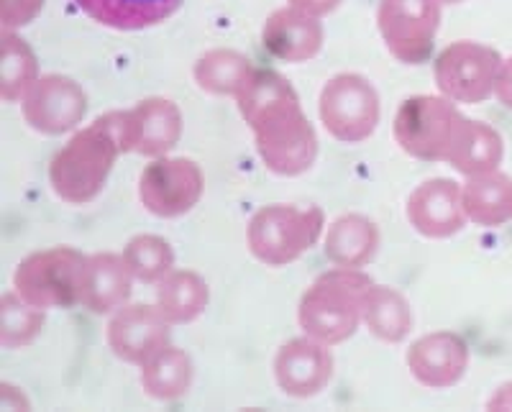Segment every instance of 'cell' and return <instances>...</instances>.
Here are the masks:
<instances>
[{
    "label": "cell",
    "mask_w": 512,
    "mask_h": 412,
    "mask_svg": "<svg viewBox=\"0 0 512 412\" xmlns=\"http://www.w3.org/2000/svg\"><path fill=\"white\" fill-rule=\"evenodd\" d=\"M121 154H126L123 111L95 118L54 154L49 164V185L54 195L70 205L93 203Z\"/></svg>",
    "instance_id": "cell-1"
},
{
    "label": "cell",
    "mask_w": 512,
    "mask_h": 412,
    "mask_svg": "<svg viewBox=\"0 0 512 412\" xmlns=\"http://www.w3.org/2000/svg\"><path fill=\"white\" fill-rule=\"evenodd\" d=\"M374 285L364 269L333 267L320 274L300 297L297 320L305 336L326 346L349 341L361 325V300Z\"/></svg>",
    "instance_id": "cell-2"
},
{
    "label": "cell",
    "mask_w": 512,
    "mask_h": 412,
    "mask_svg": "<svg viewBox=\"0 0 512 412\" xmlns=\"http://www.w3.org/2000/svg\"><path fill=\"white\" fill-rule=\"evenodd\" d=\"M244 121L249 123L259 159L269 172L280 177H300L315 164L318 134L303 113L297 95L274 100Z\"/></svg>",
    "instance_id": "cell-3"
},
{
    "label": "cell",
    "mask_w": 512,
    "mask_h": 412,
    "mask_svg": "<svg viewBox=\"0 0 512 412\" xmlns=\"http://www.w3.org/2000/svg\"><path fill=\"white\" fill-rule=\"evenodd\" d=\"M326 231V213L318 205L274 203L251 215L246 228V244L256 262L267 267H287L308 254Z\"/></svg>",
    "instance_id": "cell-4"
},
{
    "label": "cell",
    "mask_w": 512,
    "mask_h": 412,
    "mask_svg": "<svg viewBox=\"0 0 512 412\" xmlns=\"http://www.w3.org/2000/svg\"><path fill=\"white\" fill-rule=\"evenodd\" d=\"M464 123L466 116L454 100L443 95H413L397 108L392 134L408 157L446 164Z\"/></svg>",
    "instance_id": "cell-5"
},
{
    "label": "cell",
    "mask_w": 512,
    "mask_h": 412,
    "mask_svg": "<svg viewBox=\"0 0 512 412\" xmlns=\"http://www.w3.org/2000/svg\"><path fill=\"white\" fill-rule=\"evenodd\" d=\"M88 256L72 246L34 251L13 272V290L41 310L80 305L82 272Z\"/></svg>",
    "instance_id": "cell-6"
},
{
    "label": "cell",
    "mask_w": 512,
    "mask_h": 412,
    "mask_svg": "<svg viewBox=\"0 0 512 412\" xmlns=\"http://www.w3.org/2000/svg\"><path fill=\"white\" fill-rule=\"evenodd\" d=\"M318 113L333 139L341 144H361L377 131L382 105L377 88L367 77L341 72L320 90Z\"/></svg>",
    "instance_id": "cell-7"
},
{
    "label": "cell",
    "mask_w": 512,
    "mask_h": 412,
    "mask_svg": "<svg viewBox=\"0 0 512 412\" xmlns=\"http://www.w3.org/2000/svg\"><path fill=\"white\" fill-rule=\"evenodd\" d=\"M502 54L479 41H454L433 62V77L443 98L464 105H479L495 95Z\"/></svg>",
    "instance_id": "cell-8"
},
{
    "label": "cell",
    "mask_w": 512,
    "mask_h": 412,
    "mask_svg": "<svg viewBox=\"0 0 512 412\" xmlns=\"http://www.w3.org/2000/svg\"><path fill=\"white\" fill-rule=\"evenodd\" d=\"M441 6V0H379V34L397 62H428L441 29Z\"/></svg>",
    "instance_id": "cell-9"
},
{
    "label": "cell",
    "mask_w": 512,
    "mask_h": 412,
    "mask_svg": "<svg viewBox=\"0 0 512 412\" xmlns=\"http://www.w3.org/2000/svg\"><path fill=\"white\" fill-rule=\"evenodd\" d=\"M205 175L195 159L159 157L139 177V200L157 218H180L200 203Z\"/></svg>",
    "instance_id": "cell-10"
},
{
    "label": "cell",
    "mask_w": 512,
    "mask_h": 412,
    "mask_svg": "<svg viewBox=\"0 0 512 412\" xmlns=\"http://www.w3.org/2000/svg\"><path fill=\"white\" fill-rule=\"evenodd\" d=\"M24 118L44 136L70 134L88 116V93L67 75H41L24 100Z\"/></svg>",
    "instance_id": "cell-11"
},
{
    "label": "cell",
    "mask_w": 512,
    "mask_h": 412,
    "mask_svg": "<svg viewBox=\"0 0 512 412\" xmlns=\"http://www.w3.org/2000/svg\"><path fill=\"white\" fill-rule=\"evenodd\" d=\"M172 336V323L157 305L126 302L113 313L105 341L108 349L126 364H146L159 349H164Z\"/></svg>",
    "instance_id": "cell-12"
},
{
    "label": "cell",
    "mask_w": 512,
    "mask_h": 412,
    "mask_svg": "<svg viewBox=\"0 0 512 412\" xmlns=\"http://www.w3.org/2000/svg\"><path fill=\"white\" fill-rule=\"evenodd\" d=\"M123 139L126 154L134 151L141 157H167L182 139V111L175 100L146 98L134 108L123 111Z\"/></svg>",
    "instance_id": "cell-13"
},
{
    "label": "cell",
    "mask_w": 512,
    "mask_h": 412,
    "mask_svg": "<svg viewBox=\"0 0 512 412\" xmlns=\"http://www.w3.org/2000/svg\"><path fill=\"white\" fill-rule=\"evenodd\" d=\"M333 377L331 346L310 336L290 338L274 356V379L285 395L308 400L320 395Z\"/></svg>",
    "instance_id": "cell-14"
},
{
    "label": "cell",
    "mask_w": 512,
    "mask_h": 412,
    "mask_svg": "<svg viewBox=\"0 0 512 412\" xmlns=\"http://www.w3.org/2000/svg\"><path fill=\"white\" fill-rule=\"evenodd\" d=\"M405 215L420 236L433 238V241L456 236L466 223L461 185L448 177H433V180L420 182L410 192Z\"/></svg>",
    "instance_id": "cell-15"
},
{
    "label": "cell",
    "mask_w": 512,
    "mask_h": 412,
    "mask_svg": "<svg viewBox=\"0 0 512 412\" xmlns=\"http://www.w3.org/2000/svg\"><path fill=\"white\" fill-rule=\"evenodd\" d=\"M415 382L428 389H448L464 379L469 369V346L459 333L433 331L410 343L405 354Z\"/></svg>",
    "instance_id": "cell-16"
},
{
    "label": "cell",
    "mask_w": 512,
    "mask_h": 412,
    "mask_svg": "<svg viewBox=\"0 0 512 412\" xmlns=\"http://www.w3.org/2000/svg\"><path fill=\"white\" fill-rule=\"evenodd\" d=\"M326 41V31L318 16L300 8H277L262 26V44L274 59L287 64H303L318 57Z\"/></svg>",
    "instance_id": "cell-17"
},
{
    "label": "cell",
    "mask_w": 512,
    "mask_h": 412,
    "mask_svg": "<svg viewBox=\"0 0 512 412\" xmlns=\"http://www.w3.org/2000/svg\"><path fill=\"white\" fill-rule=\"evenodd\" d=\"M134 279L123 254H113V251L90 254L82 272L80 305L95 315L116 313L131 297Z\"/></svg>",
    "instance_id": "cell-18"
},
{
    "label": "cell",
    "mask_w": 512,
    "mask_h": 412,
    "mask_svg": "<svg viewBox=\"0 0 512 412\" xmlns=\"http://www.w3.org/2000/svg\"><path fill=\"white\" fill-rule=\"evenodd\" d=\"M379 251V228L361 213H346L328 226L323 254L333 267L364 269Z\"/></svg>",
    "instance_id": "cell-19"
},
{
    "label": "cell",
    "mask_w": 512,
    "mask_h": 412,
    "mask_svg": "<svg viewBox=\"0 0 512 412\" xmlns=\"http://www.w3.org/2000/svg\"><path fill=\"white\" fill-rule=\"evenodd\" d=\"M95 24L116 31H141L164 24L180 11L182 0H75Z\"/></svg>",
    "instance_id": "cell-20"
},
{
    "label": "cell",
    "mask_w": 512,
    "mask_h": 412,
    "mask_svg": "<svg viewBox=\"0 0 512 412\" xmlns=\"http://www.w3.org/2000/svg\"><path fill=\"white\" fill-rule=\"evenodd\" d=\"M466 221L482 228H497L512 221V177L495 169L484 175L466 177L461 185Z\"/></svg>",
    "instance_id": "cell-21"
},
{
    "label": "cell",
    "mask_w": 512,
    "mask_h": 412,
    "mask_svg": "<svg viewBox=\"0 0 512 412\" xmlns=\"http://www.w3.org/2000/svg\"><path fill=\"white\" fill-rule=\"evenodd\" d=\"M413 308L392 287L372 285L361 300V323L384 343H402L413 331Z\"/></svg>",
    "instance_id": "cell-22"
},
{
    "label": "cell",
    "mask_w": 512,
    "mask_h": 412,
    "mask_svg": "<svg viewBox=\"0 0 512 412\" xmlns=\"http://www.w3.org/2000/svg\"><path fill=\"white\" fill-rule=\"evenodd\" d=\"M502 157H505V141L500 131L484 121L466 118L446 164H451L464 177H474L500 169Z\"/></svg>",
    "instance_id": "cell-23"
},
{
    "label": "cell",
    "mask_w": 512,
    "mask_h": 412,
    "mask_svg": "<svg viewBox=\"0 0 512 412\" xmlns=\"http://www.w3.org/2000/svg\"><path fill=\"white\" fill-rule=\"evenodd\" d=\"M210 302L208 282L192 269H172L157 282V308L172 325L198 320Z\"/></svg>",
    "instance_id": "cell-24"
},
{
    "label": "cell",
    "mask_w": 512,
    "mask_h": 412,
    "mask_svg": "<svg viewBox=\"0 0 512 412\" xmlns=\"http://www.w3.org/2000/svg\"><path fill=\"white\" fill-rule=\"evenodd\" d=\"M195 366L187 351L167 343L152 359L141 364V387L159 402H175L185 397L192 387Z\"/></svg>",
    "instance_id": "cell-25"
},
{
    "label": "cell",
    "mask_w": 512,
    "mask_h": 412,
    "mask_svg": "<svg viewBox=\"0 0 512 412\" xmlns=\"http://www.w3.org/2000/svg\"><path fill=\"white\" fill-rule=\"evenodd\" d=\"M254 70V62L236 49H210L195 62L192 77L203 93L218 95V98H226V95L236 98Z\"/></svg>",
    "instance_id": "cell-26"
},
{
    "label": "cell",
    "mask_w": 512,
    "mask_h": 412,
    "mask_svg": "<svg viewBox=\"0 0 512 412\" xmlns=\"http://www.w3.org/2000/svg\"><path fill=\"white\" fill-rule=\"evenodd\" d=\"M39 77L34 49L16 31H3L0 36V98L6 103L24 100Z\"/></svg>",
    "instance_id": "cell-27"
},
{
    "label": "cell",
    "mask_w": 512,
    "mask_h": 412,
    "mask_svg": "<svg viewBox=\"0 0 512 412\" xmlns=\"http://www.w3.org/2000/svg\"><path fill=\"white\" fill-rule=\"evenodd\" d=\"M47 310L36 308L18 295L16 290L0 297V346L3 349H24L31 346L44 331Z\"/></svg>",
    "instance_id": "cell-28"
},
{
    "label": "cell",
    "mask_w": 512,
    "mask_h": 412,
    "mask_svg": "<svg viewBox=\"0 0 512 412\" xmlns=\"http://www.w3.org/2000/svg\"><path fill=\"white\" fill-rule=\"evenodd\" d=\"M123 259L128 269L144 285H157L175 269V249L167 238L154 233H139L123 246Z\"/></svg>",
    "instance_id": "cell-29"
},
{
    "label": "cell",
    "mask_w": 512,
    "mask_h": 412,
    "mask_svg": "<svg viewBox=\"0 0 512 412\" xmlns=\"http://www.w3.org/2000/svg\"><path fill=\"white\" fill-rule=\"evenodd\" d=\"M44 8V0H0L3 31H18L29 26Z\"/></svg>",
    "instance_id": "cell-30"
},
{
    "label": "cell",
    "mask_w": 512,
    "mask_h": 412,
    "mask_svg": "<svg viewBox=\"0 0 512 412\" xmlns=\"http://www.w3.org/2000/svg\"><path fill=\"white\" fill-rule=\"evenodd\" d=\"M495 98L505 105L507 111H512V57L502 59L500 75L495 82Z\"/></svg>",
    "instance_id": "cell-31"
},
{
    "label": "cell",
    "mask_w": 512,
    "mask_h": 412,
    "mask_svg": "<svg viewBox=\"0 0 512 412\" xmlns=\"http://www.w3.org/2000/svg\"><path fill=\"white\" fill-rule=\"evenodd\" d=\"M344 0H290L292 8H300V11L310 13V16H328V13L336 11Z\"/></svg>",
    "instance_id": "cell-32"
},
{
    "label": "cell",
    "mask_w": 512,
    "mask_h": 412,
    "mask_svg": "<svg viewBox=\"0 0 512 412\" xmlns=\"http://www.w3.org/2000/svg\"><path fill=\"white\" fill-rule=\"evenodd\" d=\"M489 410H512V382L500 384L495 389V395L487 400Z\"/></svg>",
    "instance_id": "cell-33"
},
{
    "label": "cell",
    "mask_w": 512,
    "mask_h": 412,
    "mask_svg": "<svg viewBox=\"0 0 512 412\" xmlns=\"http://www.w3.org/2000/svg\"><path fill=\"white\" fill-rule=\"evenodd\" d=\"M441 3H448V6H459V3H464V0H441Z\"/></svg>",
    "instance_id": "cell-34"
}]
</instances>
